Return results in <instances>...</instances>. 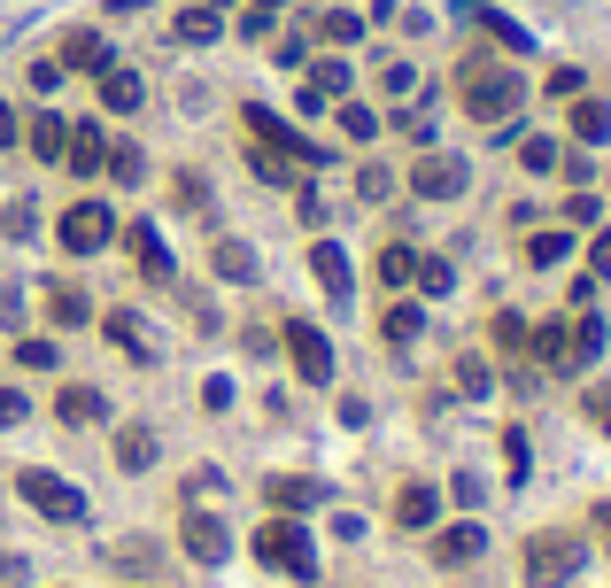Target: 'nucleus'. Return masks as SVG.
Wrapping results in <instances>:
<instances>
[{"instance_id": "nucleus-1", "label": "nucleus", "mask_w": 611, "mask_h": 588, "mask_svg": "<svg viewBox=\"0 0 611 588\" xmlns=\"http://www.w3.org/2000/svg\"><path fill=\"white\" fill-rule=\"evenodd\" d=\"M457 86H464V117H472V125H511L519 101H526V86H519L511 70H487L480 55L457 70Z\"/></svg>"}, {"instance_id": "nucleus-2", "label": "nucleus", "mask_w": 611, "mask_h": 588, "mask_svg": "<svg viewBox=\"0 0 611 588\" xmlns=\"http://www.w3.org/2000/svg\"><path fill=\"white\" fill-rule=\"evenodd\" d=\"M256 558L272 566V574H295V581H317V550H309V535L279 511V519H264L256 527Z\"/></svg>"}, {"instance_id": "nucleus-3", "label": "nucleus", "mask_w": 611, "mask_h": 588, "mask_svg": "<svg viewBox=\"0 0 611 588\" xmlns=\"http://www.w3.org/2000/svg\"><path fill=\"white\" fill-rule=\"evenodd\" d=\"M581 535H534L526 542V588H565L573 574H581Z\"/></svg>"}, {"instance_id": "nucleus-4", "label": "nucleus", "mask_w": 611, "mask_h": 588, "mask_svg": "<svg viewBox=\"0 0 611 588\" xmlns=\"http://www.w3.org/2000/svg\"><path fill=\"white\" fill-rule=\"evenodd\" d=\"M55 241H62L70 256H101V248L117 241V209H109V202H70L62 225H55Z\"/></svg>"}, {"instance_id": "nucleus-5", "label": "nucleus", "mask_w": 611, "mask_h": 588, "mask_svg": "<svg viewBox=\"0 0 611 588\" xmlns=\"http://www.w3.org/2000/svg\"><path fill=\"white\" fill-rule=\"evenodd\" d=\"M16 488H23V503H31L39 519H62V527H78V519H86V496H78L70 480L39 472V464H23V480H16Z\"/></svg>"}, {"instance_id": "nucleus-6", "label": "nucleus", "mask_w": 611, "mask_h": 588, "mask_svg": "<svg viewBox=\"0 0 611 588\" xmlns=\"http://www.w3.org/2000/svg\"><path fill=\"white\" fill-rule=\"evenodd\" d=\"M464 186H472L464 155H418V163H411V194H418V202H457Z\"/></svg>"}, {"instance_id": "nucleus-7", "label": "nucleus", "mask_w": 611, "mask_h": 588, "mask_svg": "<svg viewBox=\"0 0 611 588\" xmlns=\"http://www.w3.org/2000/svg\"><path fill=\"white\" fill-rule=\"evenodd\" d=\"M240 125H248V133H256V140H264V147H279V155H295L303 170H317V163H333L325 147H309L303 133H295V125H279V117H272V109H256V101L240 109Z\"/></svg>"}, {"instance_id": "nucleus-8", "label": "nucleus", "mask_w": 611, "mask_h": 588, "mask_svg": "<svg viewBox=\"0 0 611 588\" xmlns=\"http://www.w3.org/2000/svg\"><path fill=\"white\" fill-rule=\"evenodd\" d=\"M178 542H186L194 566H225V558H233V535H225L217 511H186V519H178Z\"/></svg>"}, {"instance_id": "nucleus-9", "label": "nucleus", "mask_w": 611, "mask_h": 588, "mask_svg": "<svg viewBox=\"0 0 611 588\" xmlns=\"http://www.w3.org/2000/svg\"><path fill=\"white\" fill-rule=\"evenodd\" d=\"M125 248H132V264H140V280H148V287H178V264H170V248H162V233H155L148 217H132V225H125Z\"/></svg>"}, {"instance_id": "nucleus-10", "label": "nucleus", "mask_w": 611, "mask_h": 588, "mask_svg": "<svg viewBox=\"0 0 611 588\" xmlns=\"http://www.w3.org/2000/svg\"><path fill=\"white\" fill-rule=\"evenodd\" d=\"M597 356H604V317H589V310H581V317H565V349H558V372H589Z\"/></svg>"}, {"instance_id": "nucleus-11", "label": "nucleus", "mask_w": 611, "mask_h": 588, "mask_svg": "<svg viewBox=\"0 0 611 588\" xmlns=\"http://www.w3.org/2000/svg\"><path fill=\"white\" fill-rule=\"evenodd\" d=\"M287 356H295V372H303L309 388L333 380V341H325L317 325H287Z\"/></svg>"}, {"instance_id": "nucleus-12", "label": "nucleus", "mask_w": 611, "mask_h": 588, "mask_svg": "<svg viewBox=\"0 0 611 588\" xmlns=\"http://www.w3.org/2000/svg\"><path fill=\"white\" fill-rule=\"evenodd\" d=\"M480 550H487V527H472V519H457V527H442V535H434V566H450V574L472 566Z\"/></svg>"}, {"instance_id": "nucleus-13", "label": "nucleus", "mask_w": 611, "mask_h": 588, "mask_svg": "<svg viewBox=\"0 0 611 588\" xmlns=\"http://www.w3.org/2000/svg\"><path fill=\"white\" fill-rule=\"evenodd\" d=\"M101 325H109V341H117L132 364H155V333H148V317H140V310H109Z\"/></svg>"}, {"instance_id": "nucleus-14", "label": "nucleus", "mask_w": 611, "mask_h": 588, "mask_svg": "<svg viewBox=\"0 0 611 588\" xmlns=\"http://www.w3.org/2000/svg\"><path fill=\"white\" fill-rule=\"evenodd\" d=\"M442 519V496H434V480H411L403 496H395V527H411V535H426Z\"/></svg>"}, {"instance_id": "nucleus-15", "label": "nucleus", "mask_w": 611, "mask_h": 588, "mask_svg": "<svg viewBox=\"0 0 611 588\" xmlns=\"http://www.w3.org/2000/svg\"><path fill=\"white\" fill-rule=\"evenodd\" d=\"M148 101V86H140V70H125V62H109L101 70V109H117V117H132Z\"/></svg>"}, {"instance_id": "nucleus-16", "label": "nucleus", "mask_w": 611, "mask_h": 588, "mask_svg": "<svg viewBox=\"0 0 611 588\" xmlns=\"http://www.w3.org/2000/svg\"><path fill=\"white\" fill-rule=\"evenodd\" d=\"M55 62H62V70H93V78H101V70H109V39H101V31H70Z\"/></svg>"}, {"instance_id": "nucleus-17", "label": "nucleus", "mask_w": 611, "mask_h": 588, "mask_svg": "<svg viewBox=\"0 0 611 588\" xmlns=\"http://www.w3.org/2000/svg\"><path fill=\"white\" fill-rule=\"evenodd\" d=\"M62 163H70L78 178H93V170L109 163V140H101L93 125H70V147H62Z\"/></svg>"}, {"instance_id": "nucleus-18", "label": "nucleus", "mask_w": 611, "mask_h": 588, "mask_svg": "<svg viewBox=\"0 0 611 588\" xmlns=\"http://www.w3.org/2000/svg\"><path fill=\"white\" fill-rule=\"evenodd\" d=\"M248 170H256V178H264V186H303V163H295V155H279V147H248Z\"/></svg>"}, {"instance_id": "nucleus-19", "label": "nucleus", "mask_w": 611, "mask_h": 588, "mask_svg": "<svg viewBox=\"0 0 611 588\" xmlns=\"http://www.w3.org/2000/svg\"><path fill=\"white\" fill-rule=\"evenodd\" d=\"M573 140H581V147H604L611 140V101H597V94H581V101H573Z\"/></svg>"}, {"instance_id": "nucleus-20", "label": "nucleus", "mask_w": 611, "mask_h": 588, "mask_svg": "<svg viewBox=\"0 0 611 588\" xmlns=\"http://www.w3.org/2000/svg\"><path fill=\"white\" fill-rule=\"evenodd\" d=\"M309 70V94H303V109H333L341 94H348V70L341 62H303Z\"/></svg>"}, {"instance_id": "nucleus-21", "label": "nucleus", "mask_w": 611, "mask_h": 588, "mask_svg": "<svg viewBox=\"0 0 611 588\" xmlns=\"http://www.w3.org/2000/svg\"><path fill=\"white\" fill-rule=\"evenodd\" d=\"M47 317H55V325H86V317H93V302H86L78 280H55V287H47Z\"/></svg>"}, {"instance_id": "nucleus-22", "label": "nucleus", "mask_w": 611, "mask_h": 588, "mask_svg": "<svg viewBox=\"0 0 611 588\" xmlns=\"http://www.w3.org/2000/svg\"><path fill=\"white\" fill-rule=\"evenodd\" d=\"M23 140H31V155H39V163H62L70 125H62V117H31V125H23Z\"/></svg>"}, {"instance_id": "nucleus-23", "label": "nucleus", "mask_w": 611, "mask_h": 588, "mask_svg": "<svg viewBox=\"0 0 611 588\" xmlns=\"http://www.w3.org/2000/svg\"><path fill=\"white\" fill-rule=\"evenodd\" d=\"M209 264H217V280H240V287L256 280V248H248V241H217Z\"/></svg>"}, {"instance_id": "nucleus-24", "label": "nucleus", "mask_w": 611, "mask_h": 588, "mask_svg": "<svg viewBox=\"0 0 611 588\" xmlns=\"http://www.w3.org/2000/svg\"><path fill=\"white\" fill-rule=\"evenodd\" d=\"M55 419H62V427H93V419H101V388H62V395H55Z\"/></svg>"}, {"instance_id": "nucleus-25", "label": "nucleus", "mask_w": 611, "mask_h": 588, "mask_svg": "<svg viewBox=\"0 0 611 588\" xmlns=\"http://www.w3.org/2000/svg\"><path fill=\"white\" fill-rule=\"evenodd\" d=\"M380 287H418V248H403V241H395V248H380Z\"/></svg>"}, {"instance_id": "nucleus-26", "label": "nucleus", "mask_w": 611, "mask_h": 588, "mask_svg": "<svg viewBox=\"0 0 611 588\" xmlns=\"http://www.w3.org/2000/svg\"><path fill=\"white\" fill-rule=\"evenodd\" d=\"M309 272H317V287L333 294V302H341V294H348V256H341V248H333V241H317V256H309Z\"/></svg>"}, {"instance_id": "nucleus-27", "label": "nucleus", "mask_w": 611, "mask_h": 588, "mask_svg": "<svg viewBox=\"0 0 611 588\" xmlns=\"http://www.w3.org/2000/svg\"><path fill=\"white\" fill-rule=\"evenodd\" d=\"M264 496H272V511H287V519H295V511H309V503H317V480H295V472H279Z\"/></svg>"}, {"instance_id": "nucleus-28", "label": "nucleus", "mask_w": 611, "mask_h": 588, "mask_svg": "<svg viewBox=\"0 0 611 588\" xmlns=\"http://www.w3.org/2000/svg\"><path fill=\"white\" fill-rule=\"evenodd\" d=\"M217 31H225V16H217V8H186V16L170 23V39H186V47H209Z\"/></svg>"}, {"instance_id": "nucleus-29", "label": "nucleus", "mask_w": 611, "mask_h": 588, "mask_svg": "<svg viewBox=\"0 0 611 588\" xmlns=\"http://www.w3.org/2000/svg\"><path fill=\"white\" fill-rule=\"evenodd\" d=\"M472 16H480V31H487L495 47H511V55H526V47H534V39H526V23H511L503 8H472Z\"/></svg>"}, {"instance_id": "nucleus-30", "label": "nucleus", "mask_w": 611, "mask_h": 588, "mask_svg": "<svg viewBox=\"0 0 611 588\" xmlns=\"http://www.w3.org/2000/svg\"><path fill=\"white\" fill-rule=\"evenodd\" d=\"M573 256V233H526V264L534 272H550V264H565Z\"/></svg>"}, {"instance_id": "nucleus-31", "label": "nucleus", "mask_w": 611, "mask_h": 588, "mask_svg": "<svg viewBox=\"0 0 611 588\" xmlns=\"http://www.w3.org/2000/svg\"><path fill=\"white\" fill-rule=\"evenodd\" d=\"M117 464H125V472H148L155 464V434L148 427H125V434H117Z\"/></svg>"}, {"instance_id": "nucleus-32", "label": "nucleus", "mask_w": 611, "mask_h": 588, "mask_svg": "<svg viewBox=\"0 0 611 588\" xmlns=\"http://www.w3.org/2000/svg\"><path fill=\"white\" fill-rule=\"evenodd\" d=\"M380 333H387V341L403 349V341H418V333H426V310H411V302H395V310L380 317Z\"/></svg>"}, {"instance_id": "nucleus-33", "label": "nucleus", "mask_w": 611, "mask_h": 588, "mask_svg": "<svg viewBox=\"0 0 611 588\" xmlns=\"http://www.w3.org/2000/svg\"><path fill=\"white\" fill-rule=\"evenodd\" d=\"M101 170H117V186H140V178H148V163H140V147H132V140L109 147V163H101Z\"/></svg>"}, {"instance_id": "nucleus-34", "label": "nucleus", "mask_w": 611, "mask_h": 588, "mask_svg": "<svg viewBox=\"0 0 611 588\" xmlns=\"http://www.w3.org/2000/svg\"><path fill=\"white\" fill-rule=\"evenodd\" d=\"M387 194H395V170L387 163H364L356 170V202H387Z\"/></svg>"}, {"instance_id": "nucleus-35", "label": "nucleus", "mask_w": 611, "mask_h": 588, "mask_svg": "<svg viewBox=\"0 0 611 588\" xmlns=\"http://www.w3.org/2000/svg\"><path fill=\"white\" fill-rule=\"evenodd\" d=\"M487 333H495V349H503V356H519V349H526V317H519V310H495V325H487Z\"/></svg>"}, {"instance_id": "nucleus-36", "label": "nucleus", "mask_w": 611, "mask_h": 588, "mask_svg": "<svg viewBox=\"0 0 611 588\" xmlns=\"http://www.w3.org/2000/svg\"><path fill=\"white\" fill-rule=\"evenodd\" d=\"M317 31H325L333 47H356V39H364V16H348V8H333V16H325Z\"/></svg>"}, {"instance_id": "nucleus-37", "label": "nucleus", "mask_w": 611, "mask_h": 588, "mask_svg": "<svg viewBox=\"0 0 611 588\" xmlns=\"http://www.w3.org/2000/svg\"><path fill=\"white\" fill-rule=\"evenodd\" d=\"M333 109H341V133H348V140H372V133H380V117H372L364 101H333Z\"/></svg>"}, {"instance_id": "nucleus-38", "label": "nucleus", "mask_w": 611, "mask_h": 588, "mask_svg": "<svg viewBox=\"0 0 611 588\" xmlns=\"http://www.w3.org/2000/svg\"><path fill=\"white\" fill-rule=\"evenodd\" d=\"M418 287H426V294H450V287H457V272H450L442 256H418Z\"/></svg>"}, {"instance_id": "nucleus-39", "label": "nucleus", "mask_w": 611, "mask_h": 588, "mask_svg": "<svg viewBox=\"0 0 611 588\" xmlns=\"http://www.w3.org/2000/svg\"><path fill=\"white\" fill-rule=\"evenodd\" d=\"M558 155H565L558 140H526V147H519V163H526L534 178H542V170H558Z\"/></svg>"}, {"instance_id": "nucleus-40", "label": "nucleus", "mask_w": 611, "mask_h": 588, "mask_svg": "<svg viewBox=\"0 0 611 588\" xmlns=\"http://www.w3.org/2000/svg\"><path fill=\"white\" fill-rule=\"evenodd\" d=\"M526 457H534V449H526V434L511 427V434H503V472H511V480H526Z\"/></svg>"}, {"instance_id": "nucleus-41", "label": "nucleus", "mask_w": 611, "mask_h": 588, "mask_svg": "<svg viewBox=\"0 0 611 588\" xmlns=\"http://www.w3.org/2000/svg\"><path fill=\"white\" fill-rule=\"evenodd\" d=\"M457 388L464 395H487V356H457Z\"/></svg>"}, {"instance_id": "nucleus-42", "label": "nucleus", "mask_w": 611, "mask_h": 588, "mask_svg": "<svg viewBox=\"0 0 611 588\" xmlns=\"http://www.w3.org/2000/svg\"><path fill=\"white\" fill-rule=\"evenodd\" d=\"M295 209H303V225H309V233H317V225H325V194H317V186H309V178H303V186H295Z\"/></svg>"}, {"instance_id": "nucleus-43", "label": "nucleus", "mask_w": 611, "mask_h": 588, "mask_svg": "<svg viewBox=\"0 0 611 588\" xmlns=\"http://www.w3.org/2000/svg\"><path fill=\"white\" fill-rule=\"evenodd\" d=\"M550 101H581V70H573V62L550 70Z\"/></svg>"}, {"instance_id": "nucleus-44", "label": "nucleus", "mask_w": 611, "mask_h": 588, "mask_svg": "<svg viewBox=\"0 0 611 588\" xmlns=\"http://www.w3.org/2000/svg\"><path fill=\"white\" fill-rule=\"evenodd\" d=\"M589 280H611V233L589 241Z\"/></svg>"}, {"instance_id": "nucleus-45", "label": "nucleus", "mask_w": 611, "mask_h": 588, "mask_svg": "<svg viewBox=\"0 0 611 588\" xmlns=\"http://www.w3.org/2000/svg\"><path fill=\"white\" fill-rule=\"evenodd\" d=\"M395 125H403V140H434V117H426V109H403Z\"/></svg>"}, {"instance_id": "nucleus-46", "label": "nucleus", "mask_w": 611, "mask_h": 588, "mask_svg": "<svg viewBox=\"0 0 611 588\" xmlns=\"http://www.w3.org/2000/svg\"><path fill=\"white\" fill-rule=\"evenodd\" d=\"M62 86V62H31V94H55Z\"/></svg>"}, {"instance_id": "nucleus-47", "label": "nucleus", "mask_w": 611, "mask_h": 588, "mask_svg": "<svg viewBox=\"0 0 611 588\" xmlns=\"http://www.w3.org/2000/svg\"><path fill=\"white\" fill-rule=\"evenodd\" d=\"M558 170H565L573 186H589V178H597V163H589V155H558Z\"/></svg>"}, {"instance_id": "nucleus-48", "label": "nucleus", "mask_w": 611, "mask_h": 588, "mask_svg": "<svg viewBox=\"0 0 611 588\" xmlns=\"http://www.w3.org/2000/svg\"><path fill=\"white\" fill-rule=\"evenodd\" d=\"M565 225H597V194H573L565 202Z\"/></svg>"}, {"instance_id": "nucleus-49", "label": "nucleus", "mask_w": 611, "mask_h": 588, "mask_svg": "<svg viewBox=\"0 0 611 588\" xmlns=\"http://www.w3.org/2000/svg\"><path fill=\"white\" fill-rule=\"evenodd\" d=\"M16 356H23V364H31V372H47V364H55V341H23V349H16Z\"/></svg>"}, {"instance_id": "nucleus-50", "label": "nucleus", "mask_w": 611, "mask_h": 588, "mask_svg": "<svg viewBox=\"0 0 611 588\" xmlns=\"http://www.w3.org/2000/svg\"><path fill=\"white\" fill-rule=\"evenodd\" d=\"M23 411H31V403H23V388H0V427H16Z\"/></svg>"}, {"instance_id": "nucleus-51", "label": "nucleus", "mask_w": 611, "mask_h": 588, "mask_svg": "<svg viewBox=\"0 0 611 588\" xmlns=\"http://www.w3.org/2000/svg\"><path fill=\"white\" fill-rule=\"evenodd\" d=\"M16 140H23V117H16V109L0 101V147H16Z\"/></svg>"}, {"instance_id": "nucleus-52", "label": "nucleus", "mask_w": 611, "mask_h": 588, "mask_svg": "<svg viewBox=\"0 0 611 588\" xmlns=\"http://www.w3.org/2000/svg\"><path fill=\"white\" fill-rule=\"evenodd\" d=\"M589 419H597V427L611 434V395H589Z\"/></svg>"}, {"instance_id": "nucleus-53", "label": "nucleus", "mask_w": 611, "mask_h": 588, "mask_svg": "<svg viewBox=\"0 0 611 588\" xmlns=\"http://www.w3.org/2000/svg\"><path fill=\"white\" fill-rule=\"evenodd\" d=\"M597 527H604V535H611V503H604V511H597Z\"/></svg>"}, {"instance_id": "nucleus-54", "label": "nucleus", "mask_w": 611, "mask_h": 588, "mask_svg": "<svg viewBox=\"0 0 611 588\" xmlns=\"http://www.w3.org/2000/svg\"><path fill=\"white\" fill-rule=\"evenodd\" d=\"M256 8H272V16H279V8H287V0H256Z\"/></svg>"}]
</instances>
